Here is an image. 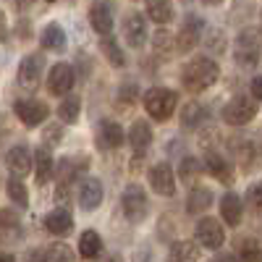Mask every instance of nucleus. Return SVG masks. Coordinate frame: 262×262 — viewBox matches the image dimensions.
Returning <instances> with one entry per match:
<instances>
[{
    "label": "nucleus",
    "mask_w": 262,
    "mask_h": 262,
    "mask_svg": "<svg viewBox=\"0 0 262 262\" xmlns=\"http://www.w3.org/2000/svg\"><path fill=\"white\" fill-rule=\"evenodd\" d=\"M221 76V69L217 63L210 58V55H200L184 66V74H181V81L189 92H205L207 86H212Z\"/></svg>",
    "instance_id": "1"
},
{
    "label": "nucleus",
    "mask_w": 262,
    "mask_h": 262,
    "mask_svg": "<svg viewBox=\"0 0 262 262\" xmlns=\"http://www.w3.org/2000/svg\"><path fill=\"white\" fill-rule=\"evenodd\" d=\"M74 86V69L69 63H55L48 76V90L53 95H69Z\"/></svg>",
    "instance_id": "13"
},
{
    "label": "nucleus",
    "mask_w": 262,
    "mask_h": 262,
    "mask_svg": "<svg viewBox=\"0 0 262 262\" xmlns=\"http://www.w3.org/2000/svg\"><path fill=\"white\" fill-rule=\"evenodd\" d=\"M176 105H179V95L173 90H165V86H152L144 95V111L155 121H168L176 113Z\"/></svg>",
    "instance_id": "2"
},
{
    "label": "nucleus",
    "mask_w": 262,
    "mask_h": 262,
    "mask_svg": "<svg viewBox=\"0 0 262 262\" xmlns=\"http://www.w3.org/2000/svg\"><path fill=\"white\" fill-rule=\"evenodd\" d=\"M34 176H37V184H48L55 176V160L48 147H37L34 152Z\"/></svg>",
    "instance_id": "17"
},
{
    "label": "nucleus",
    "mask_w": 262,
    "mask_h": 262,
    "mask_svg": "<svg viewBox=\"0 0 262 262\" xmlns=\"http://www.w3.org/2000/svg\"><path fill=\"white\" fill-rule=\"evenodd\" d=\"M139 100V84H134V81H123L121 86H118V102L121 105H134Z\"/></svg>",
    "instance_id": "36"
},
{
    "label": "nucleus",
    "mask_w": 262,
    "mask_h": 262,
    "mask_svg": "<svg viewBox=\"0 0 262 262\" xmlns=\"http://www.w3.org/2000/svg\"><path fill=\"white\" fill-rule=\"evenodd\" d=\"M45 228L53 233V236H66V233H71L74 231V215L69 210H53L48 217H45Z\"/></svg>",
    "instance_id": "18"
},
{
    "label": "nucleus",
    "mask_w": 262,
    "mask_h": 262,
    "mask_svg": "<svg viewBox=\"0 0 262 262\" xmlns=\"http://www.w3.org/2000/svg\"><path fill=\"white\" fill-rule=\"evenodd\" d=\"M207 48H210V53H223L226 50V34L221 29H212L207 34Z\"/></svg>",
    "instance_id": "37"
},
{
    "label": "nucleus",
    "mask_w": 262,
    "mask_h": 262,
    "mask_svg": "<svg viewBox=\"0 0 262 262\" xmlns=\"http://www.w3.org/2000/svg\"><path fill=\"white\" fill-rule=\"evenodd\" d=\"M147 16L158 24H168L173 21V6L170 0H147Z\"/></svg>",
    "instance_id": "26"
},
{
    "label": "nucleus",
    "mask_w": 262,
    "mask_h": 262,
    "mask_svg": "<svg viewBox=\"0 0 262 262\" xmlns=\"http://www.w3.org/2000/svg\"><path fill=\"white\" fill-rule=\"evenodd\" d=\"M6 189H8V196H11V202H13L16 207H21V210L29 207V191H27L24 184H21V179L11 176V181L6 184Z\"/></svg>",
    "instance_id": "30"
},
{
    "label": "nucleus",
    "mask_w": 262,
    "mask_h": 262,
    "mask_svg": "<svg viewBox=\"0 0 262 262\" xmlns=\"http://www.w3.org/2000/svg\"><path fill=\"white\" fill-rule=\"evenodd\" d=\"M6 165L11 170V176H16V179L29 176L32 173V152H29V147H24V144L11 147L6 152Z\"/></svg>",
    "instance_id": "11"
},
{
    "label": "nucleus",
    "mask_w": 262,
    "mask_h": 262,
    "mask_svg": "<svg viewBox=\"0 0 262 262\" xmlns=\"http://www.w3.org/2000/svg\"><path fill=\"white\" fill-rule=\"evenodd\" d=\"M97 144L102 149H118L123 144V128L116 121H111V118L100 121L97 123Z\"/></svg>",
    "instance_id": "15"
},
{
    "label": "nucleus",
    "mask_w": 262,
    "mask_h": 262,
    "mask_svg": "<svg viewBox=\"0 0 262 262\" xmlns=\"http://www.w3.org/2000/svg\"><path fill=\"white\" fill-rule=\"evenodd\" d=\"M13 111H16L18 121L27 123V126H39L42 121L50 116L48 105L42 102V100H18V102L13 105Z\"/></svg>",
    "instance_id": "10"
},
{
    "label": "nucleus",
    "mask_w": 262,
    "mask_h": 262,
    "mask_svg": "<svg viewBox=\"0 0 262 262\" xmlns=\"http://www.w3.org/2000/svg\"><path fill=\"white\" fill-rule=\"evenodd\" d=\"M179 176H181V181H184V184L194 186V184H196V179L202 176V163H200V160H194V158H184V160H181V165H179Z\"/></svg>",
    "instance_id": "31"
},
{
    "label": "nucleus",
    "mask_w": 262,
    "mask_h": 262,
    "mask_svg": "<svg viewBox=\"0 0 262 262\" xmlns=\"http://www.w3.org/2000/svg\"><path fill=\"white\" fill-rule=\"evenodd\" d=\"M27 3H32V0H21V6H27Z\"/></svg>",
    "instance_id": "46"
},
{
    "label": "nucleus",
    "mask_w": 262,
    "mask_h": 262,
    "mask_svg": "<svg viewBox=\"0 0 262 262\" xmlns=\"http://www.w3.org/2000/svg\"><path fill=\"white\" fill-rule=\"evenodd\" d=\"M27 262H42V252H39V249L27 252Z\"/></svg>",
    "instance_id": "43"
},
{
    "label": "nucleus",
    "mask_w": 262,
    "mask_h": 262,
    "mask_svg": "<svg viewBox=\"0 0 262 262\" xmlns=\"http://www.w3.org/2000/svg\"><path fill=\"white\" fill-rule=\"evenodd\" d=\"M79 252L81 257L92 259V257H100L102 254V238L97 231H84L81 238H79Z\"/></svg>",
    "instance_id": "25"
},
{
    "label": "nucleus",
    "mask_w": 262,
    "mask_h": 262,
    "mask_svg": "<svg viewBox=\"0 0 262 262\" xmlns=\"http://www.w3.org/2000/svg\"><path fill=\"white\" fill-rule=\"evenodd\" d=\"M207 118V111L200 105V102H186L181 107V123L186 128H196V126H202V121Z\"/></svg>",
    "instance_id": "28"
},
{
    "label": "nucleus",
    "mask_w": 262,
    "mask_h": 262,
    "mask_svg": "<svg viewBox=\"0 0 262 262\" xmlns=\"http://www.w3.org/2000/svg\"><path fill=\"white\" fill-rule=\"evenodd\" d=\"M152 48L160 55H170L176 53V34H170L168 29H158L155 37H152Z\"/></svg>",
    "instance_id": "32"
},
{
    "label": "nucleus",
    "mask_w": 262,
    "mask_h": 262,
    "mask_svg": "<svg viewBox=\"0 0 262 262\" xmlns=\"http://www.w3.org/2000/svg\"><path fill=\"white\" fill-rule=\"evenodd\" d=\"M168 262H200V252L196 244L191 242H176L168 252Z\"/></svg>",
    "instance_id": "24"
},
{
    "label": "nucleus",
    "mask_w": 262,
    "mask_h": 262,
    "mask_svg": "<svg viewBox=\"0 0 262 262\" xmlns=\"http://www.w3.org/2000/svg\"><path fill=\"white\" fill-rule=\"evenodd\" d=\"M147 18L142 13H128L126 21H123V39L128 42L131 48H142L144 42H147Z\"/></svg>",
    "instance_id": "12"
},
{
    "label": "nucleus",
    "mask_w": 262,
    "mask_h": 262,
    "mask_svg": "<svg viewBox=\"0 0 262 262\" xmlns=\"http://www.w3.org/2000/svg\"><path fill=\"white\" fill-rule=\"evenodd\" d=\"M60 139H63V128H60V126H48L45 134H42V142H45V147H48V144H58Z\"/></svg>",
    "instance_id": "38"
},
{
    "label": "nucleus",
    "mask_w": 262,
    "mask_h": 262,
    "mask_svg": "<svg viewBox=\"0 0 262 262\" xmlns=\"http://www.w3.org/2000/svg\"><path fill=\"white\" fill-rule=\"evenodd\" d=\"M254 116H257V100H249V97H244V95L231 97V100L226 102V107H223V118H226V123H231V126H244V123H249Z\"/></svg>",
    "instance_id": "5"
},
{
    "label": "nucleus",
    "mask_w": 262,
    "mask_h": 262,
    "mask_svg": "<svg viewBox=\"0 0 262 262\" xmlns=\"http://www.w3.org/2000/svg\"><path fill=\"white\" fill-rule=\"evenodd\" d=\"M259 84H262V81L254 76V79H252V97H254L257 102H259V97H262V86H259Z\"/></svg>",
    "instance_id": "40"
},
{
    "label": "nucleus",
    "mask_w": 262,
    "mask_h": 262,
    "mask_svg": "<svg viewBox=\"0 0 262 262\" xmlns=\"http://www.w3.org/2000/svg\"><path fill=\"white\" fill-rule=\"evenodd\" d=\"M6 34H8V21H6V13L0 11V39H6Z\"/></svg>",
    "instance_id": "41"
},
{
    "label": "nucleus",
    "mask_w": 262,
    "mask_h": 262,
    "mask_svg": "<svg viewBox=\"0 0 262 262\" xmlns=\"http://www.w3.org/2000/svg\"><path fill=\"white\" fill-rule=\"evenodd\" d=\"M0 184H3V181H0Z\"/></svg>",
    "instance_id": "47"
},
{
    "label": "nucleus",
    "mask_w": 262,
    "mask_h": 262,
    "mask_svg": "<svg viewBox=\"0 0 262 262\" xmlns=\"http://www.w3.org/2000/svg\"><path fill=\"white\" fill-rule=\"evenodd\" d=\"M202 32H205V21L196 13H189L181 21V29L176 34V50H181V53L194 50L196 45H200V39H202Z\"/></svg>",
    "instance_id": "6"
},
{
    "label": "nucleus",
    "mask_w": 262,
    "mask_h": 262,
    "mask_svg": "<svg viewBox=\"0 0 262 262\" xmlns=\"http://www.w3.org/2000/svg\"><path fill=\"white\" fill-rule=\"evenodd\" d=\"M221 212H223V221L228 226H238V223H242V217H244V202L238 200V194H233V191L223 194Z\"/></svg>",
    "instance_id": "19"
},
{
    "label": "nucleus",
    "mask_w": 262,
    "mask_h": 262,
    "mask_svg": "<svg viewBox=\"0 0 262 262\" xmlns=\"http://www.w3.org/2000/svg\"><path fill=\"white\" fill-rule=\"evenodd\" d=\"M202 3H207V6H217V3H223V0H202Z\"/></svg>",
    "instance_id": "45"
},
{
    "label": "nucleus",
    "mask_w": 262,
    "mask_h": 262,
    "mask_svg": "<svg viewBox=\"0 0 262 262\" xmlns=\"http://www.w3.org/2000/svg\"><path fill=\"white\" fill-rule=\"evenodd\" d=\"M90 24L97 34H111L113 32V6L107 3V0H100L90 8Z\"/></svg>",
    "instance_id": "14"
},
{
    "label": "nucleus",
    "mask_w": 262,
    "mask_h": 262,
    "mask_svg": "<svg viewBox=\"0 0 262 262\" xmlns=\"http://www.w3.org/2000/svg\"><path fill=\"white\" fill-rule=\"evenodd\" d=\"M100 48H102V55L107 58V63H111V66H116V69L126 66V55H123V50L118 48V42H116L113 37L105 34V39L100 42Z\"/></svg>",
    "instance_id": "29"
},
{
    "label": "nucleus",
    "mask_w": 262,
    "mask_h": 262,
    "mask_svg": "<svg viewBox=\"0 0 262 262\" xmlns=\"http://www.w3.org/2000/svg\"><path fill=\"white\" fill-rule=\"evenodd\" d=\"M42 71H45V58L42 55H27L18 66V84L24 90H37L42 84Z\"/></svg>",
    "instance_id": "8"
},
{
    "label": "nucleus",
    "mask_w": 262,
    "mask_h": 262,
    "mask_svg": "<svg viewBox=\"0 0 262 262\" xmlns=\"http://www.w3.org/2000/svg\"><path fill=\"white\" fill-rule=\"evenodd\" d=\"M81 113V100L79 97H63V102L58 105V116L63 123H74Z\"/></svg>",
    "instance_id": "34"
},
{
    "label": "nucleus",
    "mask_w": 262,
    "mask_h": 262,
    "mask_svg": "<svg viewBox=\"0 0 262 262\" xmlns=\"http://www.w3.org/2000/svg\"><path fill=\"white\" fill-rule=\"evenodd\" d=\"M249 200H252V207L259 210V186H257V184L249 189Z\"/></svg>",
    "instance_id": "39"
},
{
    "label": "nucleus",
    "mask_w": 262,
    "mask_h": 262,
    "mask_svg": "<svg viewBox=\"0 0 262 262\" xmlns=\"http://www.w3.org/2000/svg\"><path fill=\"white\" fill-rule=\"evenodd\" d=\"M121 207H123V215L128 217L131 223H139L147 217V210H149V202H147V194L142 186L137 184H128L121 194Z\"/></svg>",
    "instance_id": "3"
},
{
    "label": "nucleus",
    "mask_w": 262,
    "mask_h": 262,
    "mask_svg": "<svg viewBox=\"0 0 262 262\" xmlns=\"http://www.w3.org/2000/svg\"><path fill=\"white\" fill-rule=\"evenodd\" d=\"M238 257L242 262H259V242L257 238H238Z\"/></svg>",
    "instance_id": "35"
},
{
    "label": "nucleus",
    "mask_w": 262,
    "mask_h": 262,
    "mask_svg": "<svg viewBox=\"0 0 262 262\" xmlns=\"http://www.w3.org/2000/svg\"><path fill=\"white\" fill-rule=\"evenodd\" d=\"M128 144L134 147V152H144L152 144V128L147 121H134L128 128Z\"/></svg>",
    "instance_id": "21"
},
{
    "label": "nucleus",
    "mask_w": 262,
    "mask_h": 262,
    "mask_svg": "<svg viewBox=\"0 0 262 262\" xmlns=\"http://www.w3.org/2000/svg\"><path fill=\"white\" fill-rule=\"evenodd\" d=\"M233 55H236L238 66H257L259 63V32H257V27H249L236 37Z\"/></svg>",
    "instance_id": "4"
},
{
    "label": "nucleus",
    "mask_w": 262,
    "mask_h": 262,
    "mask_svg": "<svg viewBox=\"0 0 262 262\" xmlns=\"http://www.w3.org/2000/svg\"><path fill=\"white\" fill-rule=\"evenodd\" d=\"M212 262H238V259H236L233 254H228V252H221V254H217Z\"/></svg>",
    "instance_id": "42"
},
{
    "label": "nucleus",
    "mask_w": 262,
    "mask_h": 262,
    "mask_svg": "<svg viewBox=\"0 0 262 262\" xmlns=\"http://www.w3.org/2000/svg\"><path fill=\"white\" fill-rule=\"evenodd\" d=\"M194 236H196V242L207 249H221L223 242H226V231H223L221 221H215V217H202L194 228Z\"/></svg>",
    "instance_id": "7"
},
{
    "label": "nucleus",
    "mask_w": 262,
    "mask_h": 262,
    "mask_svg": "<svg viewBox=\"0 0 262 262\" xmlns=\"http://www.w3.org/2000/svg\"><path fill=\"white\" fill-rule=\"evenodd\" d=\"M42 262H76L69 244H53L42 252Z\"/></svg>",
    "instance_id": "33"
},
{
    "label": "nucleus",
    "mask_w": 262,
    "mask_h": 262,
    "mask_svg": "<svg viewBox=\"0 0 262 262\" xmlns=\"http://www.w3.org/2000/svg\"><path fill=\"white\" fill-rule=\"evenodd\" d=\"M0 238L6 242L21 238V217L13 210H0Z\"/></svg>",
    "instance_id": "23"
},
{
    "label": "nucleus",
    "mask_w": 262,
    "mask_h": 262,
    "mask_svg": "<svg viewBox=\"0 0 262 262\" xmlns=\"http://www.w3.org/2000/svg\"><path fill=\"white\" fill-rule=\"evenodd\" d=\"M149 186L155 189L160 196H173L176 194V176L168 163H158L149 168Z\"/></svg>",
    "instance_id": "9"
},
{
    "label": "nucleus",
    "mask_w": 262,
    "mask_h": 262,
    "mask_svg": "<svg viewBox=\"0 0 262 262\" xmlns=\"http://www.w3.org/2000/svg\"><path fill=\"white\" fill-rule=\"evenodd\" d=\"M210 205H212V191L194 184V189H191V194H189V202H186V210H189V212H202V210H207Z\"/></svg>",
    "instance_id": "27"
},
{
    "label": "nucleus",
    "mask_w": 262,
    "mask_h": 262,
    "mask_svg": "<svg viewBox=\"0 0 262 262\" xmlns=\"http://www.w3.org/2000/svg\"><path fill=\"white\" fill-rule=\"evenodd\" d=\"M39 42H42V48H45V50L63 53L69 39H66V29L60 24H48L45 29H42V34H39Z\"/></svg>",
    "instance_id": "20"
},
{
    "label": "nucleus",
    "mask_w": 262,
    "mask_h": 262,
    "mask_svg": "<svg viewBox=\"0 0 262 262\" xmlns=\"http://www.w3.org/2000/svg\"><path fill=\"white\" fill-rule=\"evenodd\" d=\"M102 196H105L102 184H100L97 179H86V181L79 186V207L86 210V212H92V210H97V207L102 205Z\"/></svg>",
    "instance_id": "16"
},
{
    "label": "nucleus",
    "mask_w": 262,
    "mask_h": 262,
    "mask_svg": "<svg viewBox=\"0 0 262 262\" xmlns=\"http://www.w3.org/2000/svg\"><path fill=\"white\" fill-rule=\"evenodd\" d=\"M0 262H13V257L6 254V252H0Z\"/></svg>",
    "instance_id": "44"
},
{
    "label": "nucleus",
    "mask_w": 262,
    "mask_h": 262,
    "mask_svg": "<svg viewBox=\"0 0 262 262\" xmlns=\"http://www.w3.org/2000/svg\"><path fill=\"white\" fill-rule=\"evenodd\" d=\"M205 168L212 173L217 181H223V184H231V181H233V168H231V163H228L223 155H217V152H207Z\"/></svg>",
    "instance_id": "22"
}]
</instances>
